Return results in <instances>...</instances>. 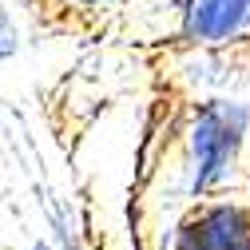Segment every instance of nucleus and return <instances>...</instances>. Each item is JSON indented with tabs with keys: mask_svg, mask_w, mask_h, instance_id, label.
<instances>
[{
	"mask_svg": "<svg viewBox=\"0 0 250 250\" xmlns=\"http://www.w3.org/2000/svg\"><path fill=\"white\" fill-rule=\"evenodd\" d=\"M250 147V100L238 91L199 96L183 123V159L179 191L187 203H203L214 195H230L246 175Z\"/></svg>",
	"mask_w": 250,
	"mask_h": 250,
	"instance_id": "nucleus-1",
	"label": "nucleus"
},
{
	"mask_svg": "<svg viewBox=\"0 0 250 250\" xmlns=\"http://www.w3.org/2000/svg\"><path fill=\"white\" fill-rule=\"evenodd\" d=\"M250 40V0H175L179 48H238Z\"/></svg>",
	"mask_w": 250,
	"mask_h": 250,
	"instance_id": "nucleus-2",
	"label": "nucleus"
},
{
	"mask_svg": "<svg viewBox=\"0 0 250 250\" xmlns=\"http://www.w3.org/2000/svg\"><path fill=\"white\" fill-rule=\"evenodd\" d=\"M171 76L195 100L199 96H227L242 80V64L230 56V48H183Z\"/></svg>",
	"mask_w": 250,
	"mask_h": 250,
	"instance_id": "nucleus-3",
	"label": "nucleus"
},
{
	"mask_svg": "<svg viewBox=\"0 0 250 250\" xmlns=\"http://www.w3.org/2000/svg\"><path fill=\"white\" fill-rule=\"evenodd\" d=\"M199 227L214 250H250V203L230 199V195H214L195 203Z\"/></svg>",
	"mask_w": 250,
	"mask_h": 250,
	"instance_id": "nucleus-4",
	"label": "nucleus"
},
{
	"mask_svg": "<svg viewBox=\"0 0 250 250\" xmlns=\"http://www.w3.org/2000/svg\"><path fill=\"white\" fill-rule=\"evenodd\" d=\"M48 242H52V250H87L83 223L72 203H56L48 210Z\"/></svg>",
	"mask_w": 250,
	"mask_h": 250,
	"instance_id": "nucleus-5",
	"label": "nucleus"
},
{
	"mask_svg": "<svg viewBox=\"0 0 250 250\" xmlns=\"http://www.w3.org/2000/svg\"><path fill=\"white\" fill-rule=\"evenodd\" d=\"M167 250H214V246L207 242L203 227H199L195 207H191V210H183L175 223H171V230H167Z\"/></svg>",
	"mask_w": 250,
	"mask_h": 250,
	"instance_id": "nucleus-6",
	"label": "nucleus"
},
{
	"mask_svg": "<svg viewBox=\"0 0 250 250\" xmlns=\"http://www.w3.org/2000/svg\"><path fill=\"white\" fill-rule=\"evenodd\" d=\"M24 48V28H20V16L8 0H0V64L16 60Z\"/></svg>",
	"mask_w": 250,
	"mask_h": 250,
	"instance_id": "nucleus-7",
	"label": "nucleus"
},
{
	"mask_svg": "<svg viewBox=\"0 0 250 250\" xmlns=\"http://www.w3.org/2000/svg\"><path fill=\"white\" fill-rule=\"evenodd\" d=\"M60 4H68V8H76V12H87V16H100V12L115 8L119 0H60Z\"/></svg>",
	"mask_w": 250,
	"mask_h": 250,
	"instance_id": "nucleus-8",
	"label": "nucleus"
},
{
	"mask_svg": "<svg viewBox=\"0 0 250 250\" xmlns=\"http://www.w3.org/2000/svg\"><path fill=\"white\" fill-rule=\"evenodd\" d=\"M28 250H52V242H48V238H36L32 246H28Z\"/></svg>",
	"mask_w": 250,
	"mask_h": 250,
	"instance_id": "nucleus-9",
	"label": "nucleus"
}]
</instances>
